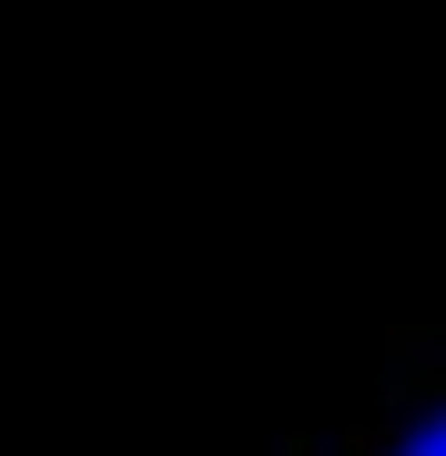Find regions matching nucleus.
Listing matches in <instances>:
<instances>
[{
  "label": "nucleus",
  "instance_id": "obj_1",
  "mask_svg": "<svg viewBox=\"0 0 446 456\" xmlns=\"http://www.w3.org/2000/svg\"><path fill=\"white\" fill-rule=\"evenodd\" d=\"M396 456H446V416H426V426H416V436H406Z\"/></svg>",
  "mask_w": 446,
  "mask_h": 456
}]
</instances>
